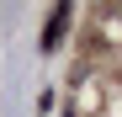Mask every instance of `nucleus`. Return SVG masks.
Returning <instances> with one entry per match:
<instances>
[{"mask_svg":"<svg viewBox=\"0 0 122 117\" xmlns=\"http://www.w3.org/2000/svg\"><path fill=\"white\" fill-rule=\"evenodd\" d=\"M64 27H69V5H53V16H48V27H43V53L64 43Z\"/></svg>","mask_w":122,"mask_h":117,"instance_id":"nucleus-1","label":"nucleus"}]
</instances>
